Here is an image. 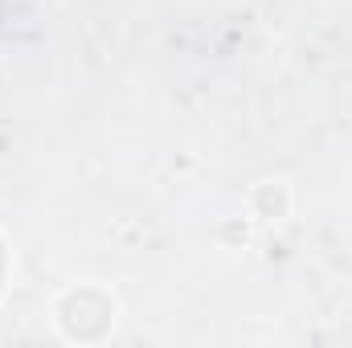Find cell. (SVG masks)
<instances>
[{"label": "cell", "mask_w": 352, "mask_h": 348, "mask_svg": "<svg viewBox=\"0 0 352 348\" xmlns=\"http://www.w3.org/2000/svg\"><path fill=\"white\" fill-rule=\"evenodd\" d=\"M287 205H291L287 184H278V180L258 184V193H254V209H258V213H266V217L274 221V217H283V213H287Z\"/></svg>", "instance_id": "cell-1"}]
</instances>
